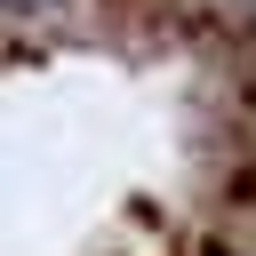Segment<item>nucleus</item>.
I'll return each instance as SVG.
<instances>
[{
    "label": "nucleus",
    "instance_id": "nucleus-1",
    "mask_svg": "<svg viewBox=\"0 0 256 256\" xmlns=\"http://www.w3.org/2000/svg\"><path fill=\"white\" fill-rule=\"evenodd\" d=\"M8 16H48V8H64V0H0Z\"/></svg>",
    "mask_w": 256,
    "mask_h": 256
}]
</instances>
